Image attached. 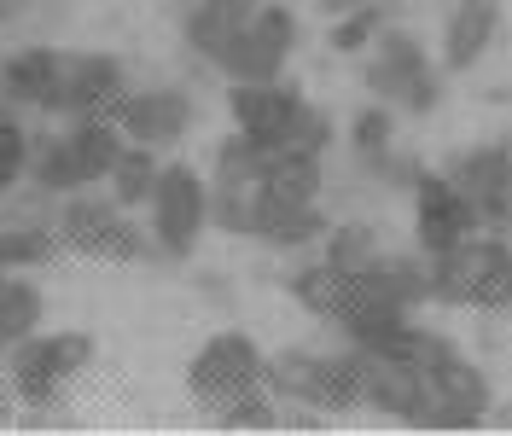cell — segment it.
Instances as JSON below:
<instances>
[{
	"instance_id": "cell-1",
	"label": "cell",
	"mask_w": 512,
	"mask_h": 436,
	"mask_svg": "<svg viewBox=\"0 0 512 436\" xmlns=\"http://www.w3.org/2000/svg\"><path fill=\"white\" fill-rule=\"evenodd\" d=\"M431 303L472 314H512V239L507 233H472L466 245L431 256Z\"/></svg>"
},
{
	"instance_id": "cell-2",
	"label": "cell",
	"mask_w": 512,
	"mask_h": 436,
	"mask_svg": "<svg viewBox=\"0 0 512 436\" xmlns=\"http://www.w3.org/2000/svg\"><path fill=\"white\" fill-rule=\"evenodd\" d=\"M53 227H59L64 250H76V256H94V262H111V268H123V262H146L152 256V227H140L134 210H123L111 192H64L59 210H53Z\"/></svg>"
},
{
	"instance_id": "cell-3",
	"label": "cell",
	"mask_w": 512,
	"mask_h": 436,
	"mask_svg": "<svg viewBox=\"0 0 512 436\" xmlns=\"http://www.w3.org/2000/svg\"><path fill=\"white\" fill-rule=\"evenodd\" d=\"M361 82H367V94L384 99L402 117H431L443 105V64L431 59L425 41L408 35L402 24L379 30V41L367 47V64H361Z\"/></svg>"
},
{
	"instance_id": "cell-4",
	"label": "cell",
	"mask_w": 512,
	"mask_h": 436,
	"mask_svg": "<svg viewBox=\"0 0 512 436\" xmlns=\"http://www.w3.org/2000/svg\"><path fill=\"white\" fill-rule=\"evenodd\" d=\"M99 355L94 332H30L24 343L6 349V378L12 402L24 407H59L76 373H88Z\"/></svg>"
},
{
	"instance_id": "cell-5",
	"label": "cell",
	"mask_w": 512,
	"mask_h": 436,
	"mask_svg": "<svg viewBox=\"0 0 512 436\" xmlns=\"http://www.w3.org/2000/svg\"><path fill=\"white\" fill-rule=\"evenodd\" d=\"M146 227H152V245L169 262H192L204 233H210V175L192 169L181 157H169L158 169V192L146 204Z\"/></svg>"
},
{
	"instance_id": "cell-6",
	"label": "cell",
	"mask_w": 512,
	"mask_h": 436,
	"mask_svg": "<svg viewBox=\"0 0 512 436\" xmlns=\"http://www.w3.org/2000/svg\"><path fill=\"white\" fill-rule=\"evenodd\" d=\"M256 384H268V355L251 332L227 326V332H210V338L192 349L187 361V396L204 413H222L233 396H245Z\"/></svg>"
},
{
	"instance_id": "cell-7",
	"label": "cell",
	"mask_w": 512,
	"mask_h": 436,
	"mask_svg": "<svg viewBox=\"0 0 512 436\" xmlns=\"http://www.w3.org/2000/svg\"><path fill=\"white\" fill-rule=\"evenodd\" d=\"M495 419V384L466 349L425 373V425L419 431H478Z\"/></svg>"
},
{
	"instance_id": "cell-8",
	"label": "cell",
	"mask_w": 512,
	"mask_h": 436,
	"mask_svg": "<svg viewBox=\"0 0 512 436\" xmlns=\"http://www.w3.org/2000/svg\"><path fill=\"white\" fill-rule=\"evenodd\" d=\"M297 12H291L286 0H262V12H256L245 30L233 35V47L222 53V70L227 82H274V76H286L291 53H297Z\"/></svg>"
},
{
	"instance_id": "cell-9",
	"label": "cell",
	"mask_w": 512,
	"mask_h": 436,
	"mask_svg": "<svg viewBox=\"0 0 512 436\" xmlns=\"http://www.w3.org/2000/svg\"><path fill=\"white\" fill-rule=\"evenodd\" d=\"M443 175L472 198V210L489 233L512 227V152L507 140H483V146H460L443 157Z\"/></svg>"
},
{
	"instance_id": "cell-10",
	"label": "cell",
	"mask_w": 512,
	"mask_h": 436,
	"mask_svg": "<svg viewBox=\"0 0 512 436\" xmlns=\"http://www.w3.org/2000/svg\"><path fill=\"white\" fill-rule=\"evenodd\" d=\"M128 99V64L117 53H64L59 70V94H53V111L59 123H76V117H111Z\"/></svg>"
},
{
	"instance_id": "cell-11",
	"label": "cell",
	"mask_w": 512,
	"mask_h": 436,
	"mask_svg": "<svg viewBox=\"0 0 512 436\" xmlns=\"http://www.w3.org/2000/svg\"><path fill=\"white\" fill-rule=\"evenodd\" d=\"M408 204H414V250H425V256H443V250L466 245L472 233H483L472 198L454 187L443 169H425L408 192Z\"/></svg>"
},
{
	"instance_id": "cell-12",
	"label": "cell",
	"mask_w": 512,
	"mask_h": 436,
	"mask_svg": "<svg viewBox=\"0 0 512 436\" xmlns=\"http://www.w3.org/2000/svg\"><path fill=\"white\" fill-rule=\"evenodd\" d=\"M111 123L123 128L134 146H152V152H169L181 146L198 123V99L181 88V82H158V88H128V99L111 111Z\"/></svg>"
},
{
	"instance_id": "cell-13",
	"label": "cell",
	"mask_w": 512,
	"mask_h": 436,
	"mask_svg": "<svg viewBox=\"0 0 512 436\" xmlns=\"http://www.w3.org/2000/svg\"><path fill=\"white\" fill-rule=\"evenodd\" d=\"M303 105H309V94L297 82H286V76H274V82H227V117H233V128L268 140L274 152L286 146V134L297 128Z\"/></svg>"
},
{
	"instance_id": "cell-14",
	"label": "cell",
	"mask_w": 512,
	"mask_h": 436,
	"mask_svg": "<svg viewBox=\"0 0 512 436\" xmlns=\"http://www.w3.org/2000/svg\"><path fill=\"white\" fill-rule=\"evenodd\" d=\"M501 24H507V6H501V0H448L443 41H437L443 76H472V70L495 53Z\"/></svg>"
},
{
	"instance_id": "cell-15",
	"label": "cell",
	"mask_w": 512,
	"mask_h": 436,
	"mask_svg": "<svg viewBox=\"0 0 512 436\" xmlns=\"http://www.w3.org/2000/svg\"><path fill=\"white\" fill-rule=\"evenodd\" d=\"M303 407L315 413H355L367 407V355L344 343V349H309V396Z\"/></svg>"
},
{
	"instance_id": "cell-16",
	"label": "cell",
	"mask_w": 512,
	"mask_h": 436,
	"mask_svg": "<svg viewBox=\"0 0 512 436\" xmlns=\"http://www.w3.org/2000/svg\"><path fill=\"white\" fill-rule=\"evenodd\" d=\"M59 70H64V47H47V41L12 47L0 59V94L12 99L18 111L47 117L53 111V94H59Z\"/></svg>"
},
{
	"instance_id": "cell-17",
	"label": "cell",
	"mask_w": 512,
	"mask_h": 436,
	"mask_svg": "<svg viewBox=\"0 0 512 436\" xmlns=\"http://www.w3.org/2000/svg\"><path fill=\"white\" fill-rule=\"evenodd\" d=\"M326 198V157L274 152L256 175V210H303Z\"/></svg>"
},
{
	"instance_id": "cell-18",
	"label": "cell",
	"mask_w": 512,
	"mask_h": 436,
	"mask_svg": "<svg viewBox=\"0 0 512 436\" xmlns=\"http://www.w3.org/2000/svg\"><path fill=\"white\" fill-rule=\"evenodd\" d=\"M396 140H402V111H390L384 99L361 105L350 117V128H344V146H350V157L361 163V175H379L384 157L396 152Z\"/></svg>"
},
{
	"instance_id": "cell-19",
	"label": "cell",
	"mask_w": 512,
	"mask_h": 436,
	"mask_svg": "<svg viewBox=\"0 0 512 436\" xmlns=\"http://www.w3.org/2000/svg\"><path fill=\"white\" fill-rule=\"evenodd\" d=\"M332 216L320 204H303V210H256V245L280 250V256H297V250H315L326 239Z\"/></svg>"
},
{
	"instance_id": "cell-20",
	"label": "cell",
	"mask_w": 512,
	"mask_h": 436,
	"mask_svg": "<svg viewBox=\"0 0 512 436\" xmlns=\"http://www.w3.org/2000/svg\"><path fill=\"white\" fill-rule=\"evenodd\" d=\"M41 314H47V297L41 285L24 274V268H6L0 274V343H24L30 332H41Z\"/></svg>"
},
{
	"instance_id": "cell-21",
	"label": "cell",
	"mask_w": 512,
	"mask_h": 436,
	"mask_svg": "<svg viewBox=\"0 0 512 436\" xmlns=\"http://www.w3.org/2000/svg\"><path fill=\"white\" fill-rule=\"evenodd\" d=\"M245 30L239 18H227V12H216L210 0H187V12H181V41H187V53L198 64H222V53L233 47V35Z\"/></svg>"
},
{
	"instance_id": "cell-22",
	"label": "cell",
	"mask_w": 512,
	"mask_h": 436,
	"mask_svg": "<svg viewBox=\"0 0 512 436\" xmlns=\"http://www.w3.org/2000/svg\"><path fill=\"white\" fill-rule=\"evenodd\" d=\"M158 169H163V157L152 152V146H134V140H128V152L117 157V169H111L105 192H111L123 210H146L152 192H158Z\"/></svg>"
},
{
	"instance_id": "cell-23",
	"label": "cell",
	"mask_w": 512,
	"mask_h": 436,
	"mask_svg": "<svg viewBox=\"0 0 512 436\" xmlns=\"http://www.w3.org/2000/svg\"><path fill=\"white\" fill-rule=\"evenodd\" d=\"M64 250L59 227L53 221H12V227H0V262L6 268H41V262H53Z\"/></svg>"
},
{
	"instance_id": "cell-24",
	"label": "cell",
	"mask_w": 512,
	"mask_h": 436,
	"mask_svg": "<svg viewBox=\"0 0 512 436\" xmlns=\"http://www.w3.org/2000/svg\"><path fill=\"white\" fill-rule=\"evenodd\" d=\"M320 256L326 262H338V268H373L384 256V233L373 221H332L326 227V239H320Z\"/></svg>"
},
{
	"instance_id": "cell-25",
	"label": "cell",
	"mask_w": 512,
	"mask_h": 436,
	"mask_svg": "<svg viewBox=\"0 0 512 436\" xmlns=\"http://www.w3.org/2000/svg\"><path fill=\"white\" fill-rule=\"evenodd\" d=\"M30 152H35V134L24 128V111L12 99H0V198L30 181Z\"/></svg>"
},
{
	"instance_id": "cell-26",
	"label": "cell",
	"mask_w": 512,
	"mask_h": 436,
	"mask_svg": "<svg viewBox=\"0 0 512 436\" xmlns=\"http://www.w3.org/2000/svg\"><path fill=\"white\" fill-rule=\"evenodd\" d=\"M210 227L251 239L256 233V181H210Z\"/></svg>"
},
{
	"instance_id": "cell-27",
	"label": "cell",
	"mask_w": 512,
	"mask_h": 436,
	"mask_svg": "<svg viewBox=\"0 0 512 436\" xmlns=\"http://www.w3.org/2000/svg\"><path fill=\"white\" fill-rule=\"evenodd\" d=\"M384 24H390V6H384V0H367V6H355V12H344V18H332L326 47L344 53V59H355V53H367V47L379 41Z\"/></svg>"
},
{
	"instance_id": "cell-28",
	"label": "cell",
	"mask_w": 512,
	"mask_h": 436,
	"mask_svg": "<svg viewBox=\"0 0 512 436\" xmlns=\"http://www.w3.org/2000/svg\"><path fill=\"white\" fill-rule=\"evenodd\" d=\"M268 157H274L268 140H256V134H245V128H233L222 146H216V169H210V181H256Z\"/></svg>"
},
{
	"instance_id": "cell-29",
	"label": "cell",
	"mask_w": 512,
	"mask_h": 436,
	"mask_svg": "<svg viewBox=\"0 0 512 436\" xmlns=\"http://www.w3.org/2000/svg\"><path fill=\"white\" fill-rule=\"evenodd\" d=\"M222 431H274L280 425V396H274V384H256L245 396H233L222 413H210Z\"/></svg>"
},
{
	"instance_id": "cell-30",
	"label": "cell",
	"mask_w": 512,
	"mask_h": 436,
	"mask_svg": "<svg viewBox=\"0 0 512 436\" xmlns=\"http://www.w3.org/2000/svg\"><path fill=\"white\" fill-rule=\"evenodd\" d=\"M332 146H338V123H332V111H320V105H303V117H297V128L286 134V146H280V152L326 157Z\"/></svg>"
},
{
	"instance_id": "cell-31",
	"label": "cell",
	"mask_w": 512,
	"mask_h": 436,
	"mask_svg": "<svg viewBox=\"0 0 512 436\" xmlns=\"http://www.w3.org/2000/svg\"><path fill=\"white\" fill-rule=\"evenodd\" d=\"M216 12H227V18H239V24H251L256 12H262V0H210Z\"/></svg>"
},
{
	"instance_id": "cell-32",
	"label": "cell",
	"mask_w": 512,
	"mask_h": 436,
	"mask_svg": "<svg viewBox=\"0 0 512 436\" xmlns=\"http://www.w3.org/2000/svg\"><path fill=\"white\" fill-rule=\"evenodd\" d=\"M24 12H30V0H0V30L24 24Z\"/></svg>"
},
{
	"instance_id": "cell-33",
	"label": "cell",
	"mask_w": 512,
	"mask_h": 436,
	"mask_svg": "<svg viewBox=\"0 0 512 436\" xmlns=\"http://www.w3.org/2000/svg\"><path fill=\"white\" fill-rule=\"evenodd\" d=\"M355 6H367V0H315V12H326V18H344Z\"/></svg>"
},
{
	"instance_id": "cell-34",
	"label": "cell",
	"mask_w": 512,
	"mask_h": 436,
	"mask_svg": "<svg viewBox=\"0 0 512 436\" xmlns=\"http://www.w3.org/2000/svg\"><path fill=\"white\" fill-rule=\"evenodd\" d=\"M6 402H12V378H6V367H0V419H6Z\"/></svg>"
},
{
	"instance_id": "cell-35",
	"label": "cell",
	"mask_w": 512,
	"mask_h": 436,
	"mask_svg": "<svg viewBox=\"0 0 512 436\" xmlns=\"http://www.w3.org/2000/svg\"><path fill=\"white\" fill-rule=\"evenodd\" d=\"M507 152H512V134H507Z\"/></svg>"
},
{
	"instance_id": "cell-36",
	"label": "cell",
	"mask_w": 512,
	"mask_h": 436,
	"mask_svg": "<svg viewBox=\"0 0 512 436\" xmlns=\"http://www.w3.org/2000/svg\"><path fill=\"white\" fill-rule=\"evenodd\" d=\"M0 274H6V262H0Z\"/></svg>"
},
{
	"instance_id": "cell-37",
	"label": "cell",
	"mask_w": 512,
	"mask_h": 436,
	"mask_svg": "<svg viewBox=\"0 0 512 436\" xmlns=\"http://www.w3.org/2000/svg\"><path fill=\"white\" fill-rule=\"evenodd\" d=\"M0 99H6V94H0Z\"/></svg>"
}]
</instances>
